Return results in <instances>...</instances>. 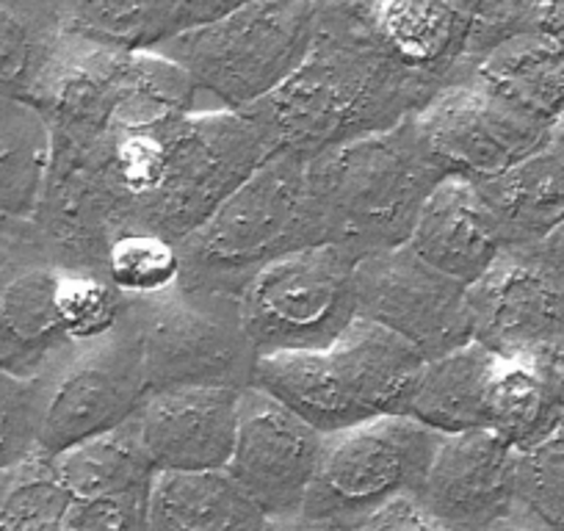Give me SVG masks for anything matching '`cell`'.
I'll return each instance as SVG.
<instances>
[{"label": "cell", "mask_w": 564, "mask_h": 531, "mask_svg": "<svg viewBox=\"0 0 564 531\" xmlns=\"http://www.w3.org/2000/svg\"><path fill=\"white\" fill-rule=\"evenodd\" d=\"M53 150L75 155L106 192L119 230H144L181 243L269 155L276 142L247 111H194L159 128ZM119 232V236H122Z\"/></svg>", "instance_id": "cell-1"}, {"label": "cell", "mask_w": 564, "mask_h": 531, "mask_svg": "<svg viewBox=\"0 0 564 531\" xmlns=\"http://www.w3.org/2000/svg\"><path fill=\"white\" fill-rule=\"evenodd\" d=\"M443 86L401 67L346 0L324 3L316 45L271 97L247 108L276 148L313 161L415 117Z\"/></svg>", "instance_id": "cell-2"}, {"label": "cell", "mask_w": 564, "mask_h": 531, "mask_svg": "<svg viewBox=\"0 0 564 531\" xmlns=\"http://www.w3.org/2000/svg\"><path fill=\"white\" fill-rule=\"evenodd\" d=\"M452 172L415 117L307 161V188L327 243L366 258L410 241L417 214Z\"/></svg>", "instance_id": "cell-3"}, {"label": "cell", "mask_w": 564, "mask_h": 531, "mask_svg": "<svg viewBox=\"0 0 564 531\" xmlns=\"http://www.w3.org/2000/svg\"><path fill=\"white\" fill-rule=\"evenodd\" d=\"M423 362L404 340L357 316L327 349L260 357L252 388L335 435L382 415H404Z\"/></svg>", "instance_id": "cell-4"}, {"label": "cell", "mask_w": 564, "mask_h": 531, "mask_svg": "<svg viewBox=\"0 0 564 531\" xmlns=\"http://www.w3.org/2000/svg\"><path fill=\"white\" fill-rule=\"evenodd\" d=\"M197 95L192 78L164 53L102 51L64 40L36 111L51 142L91 148L188 117Z\"/></svg>", "instance_id": "cell-5"}, {"label": "cell", "mask_w": 564, "mask_h": 531, "mask_svg": "<svg viewBox=\"0 0 564 531\" xmlns=\"http://www.w3.org/2000/svg\"><path fill=\"white\" fill-rule=\"evenodd\" d=\"M313 243L327 238L311 203L307 161L276 150L177 243L181 285L238 296L265 263Z\"/></svg>", "instance_id": "cell-6"}, {"label": "cell", "mask_w": 564, "mask_h": 531, "mask_svg": "<svg viewBox=\"0 0 564 531\" xmlns=\"http://www.w3.org/2000/svg\"><path fill=\"white\" fill-rule=\"evenodd\" d=\"M322 0H263L159 47L225 111H247L305 64L322 25Z\"/></svg>", "instance_id": "cell-7"}, {"label": "cell", "mask_w": 564, "mask_h": 531, "mask_svg": "<svg viewBox=\"0 0 564 531\" xmlns=\"http://www.w3.org/2000/svg\"><path fill=\"white\" fill-rule=\"evenodd\" d=\"M441 435L410 415H382L327 435L322 465L300 518L327 531H355L404 498H417Z\"/></svg>", "instance_id": "cell-8"}, {"label": "cell", "mask_w": 564, "mask_h": 531, "mask_svg": "<svg viewBox=\"0 0 564 531\" xmlns=\"http://www.w3.org/2000/svg\"><path fill=\"white\" fill-rule=\"evenodd\" d=\"M139 329L150 393L252 384L258 351L241 324L238 296L177 285L155 300H128Z\"/></svg>", "instance_id": "cell-9"}, {"label": "cell", "mask_w": 564, "mask_h": 531, "mask_svg": "<svg viewBox=\"0 0 564 531\" xmlns=\"http://www.w3.org/2000/svg\"><path fill=\"white\" fill-rule=\"evenodd\" d=\"M357 254L313 243L265 263L238 291L241 324L260 357L327 349L357 322Z\"/></svg>", "instance_id": "cell-10"}, {"label": "cell", "mask_w": 564, "mask_h": 531, "mask_svg": "<svg viewBox=\"0 0 564 531\" xmlns=\"http://www.w3.org/2000/svg\"><path fill=\"white\" fill-rule=\"evenodd\" d=\"M393 62L443 89L487 51L536 31V0H346Z\"/></svg>", "instance_id": "cell-11"}, {"label": "cell", "mask_w": 564, "mask_h": 531, "mask_svg": "<svg viewBox=\"0 0 564 531\" xmlns=\"http://www.w3.org/2000/svg\"><path fill=\"white\" fill-rule=\"evenodd\" d=\"M148 395L139 329L130 322V313H124L117 333L100 344L80 346L45 379L40 454L53 459L119 430L135 419Z\"/></svg>", "instance_id": "cell-12"}, {"label": "cell", "mask_w": 564, "mask_h": 531, "mask_svg": "<svg viewBox=\"0 0 564 531\" xmlns=\"http://www.w3.org/2000/svg\"><path fill=\"white\" fill-rule=\"evenodd\" d=\"M357 316L388 329L423 360L474 340L468 285L446 278L406 243L357 260Z\"/></svg>", "instance_id": "cell-13"}, {"label": "cell", "mask_w": 564, "mask_h": 531, "mask_svg": "<svg viewBox=\"0 0 564 531\" xmlns=\"http://www.w3.org/2000/svg\"><path fill=\"white\" fill-rule=\"evenodd\" d=\"M327 435L265 390H241L227 474L271 520L300 518L322 465Z\"/></svg>", "instance_id": "cell-14"}, {"label": "cell", "mask_w": 564, "mask_h": 531, "mask_svg": "<svg viewBox=\"0 0 564 531\" xmlns=\"http://www.w3.org/2000/svg\"><path fill=\"white\" fill-rule=\"evenodd\" d=\"M62 269L47 258L34 221L0 236V368L47 379L80 346L69 344L58 313Z\"/></svg>", "instance_id": "cell-15"}, {"label": "cell", "mask_w": 564, "mask_h": 531, "mask_svg": "<svg viewBox=\"0 0 564 531\" xmlns=\"http://www.w3.org/2000/svg\"><path fill=\"white\" fill-rule=\"evenodd\" d=\"M415 124L452 177L476 183L531 159L551 137V128L514 111L470 80L437 91L415 113Z\"/></svg>", "instance_id": "cell-16"}, {"label": "cell", "mask_w": 564, "mask_h": 531, "mask_svg": "<svg viewBox=\"0 0 564 531\" xmlns=\"http://www.w3.org/2000/svg\"><path fill=\"white\" fill-rule=\"evenodd\" d=\"M474 340L498 357H531L564 338V285L534 247H507L468 285Z\"/></svg>", "instance_id": "cell-17"}, {"label": "cell", "mask_w": 564, "mask_h": 531, "mask_svg": "<svg viewBox=\"0 0 564 531\" xmlns=\"http://www.w3.org/2000/svg\"><path fill=\"white\" fill-rule=\"evenodd\" d=\"M415 501L446 531H487L518 507V452L490 430L441 437Z\"/></svg>", "instance_id": "cell-18"}, {"label": "cell", "mask_w": 564, "mask_h": 531, "mask_svg": "<svg viewBox=\"0 0 564 531\" xmlns=\"http://www.w3.org/2000/svg\"><path fill=\"white\" fill-rule=\"evenodd\" d=\"M241 390L175 388L150 393L133 424L159 474L227 470L236 446Z\"/></svg>", "instance_id": "cell-19"}, {"label": "cell", "mask_w": 564, "mask_h": 531, "mask_svg": "<svg viewBox=\"0 0 564 531\" xmlns=\"http://www.w3.org/2000/svg\"><path fill=\"white\" fill-rule=\"evenodd\" d=\"M406 247L463 285H474L507 249L479 186L468 177H446L430 194Z\"/></svg>", "instance_id": "cell-20"}, {"label": "cell", "mask_w": 564, "mask_h": 531, "mask_svg": "<svg viewBox=\"0 0 564 531\" xmlns=\"http://www.w3.org/2000/svg\"><path fill=\"white\" fill-rule=\"evenodd\" d=\"M459 80L481 86L514 111L553 128L564 113V45L540 31L518 34L476 58Z\"/></svg>", "instance_id": "cell-21"}, {"label": "cell", "mask_w": 564, "mask_h": 531, "mask_svg": "<svg viewBox=\"0 0 564 531\" xmlns=\"http://www.w3.org/2000/svg\"><path fill=\"white\" fill-rule=\"evenodd\" d=\"M498 355L479 340L423 362L404 415L441 437L487 430V388Z\"/></svg>", "instance_id": "cell-22"}, {"label": "cell", "mask_w": 564, "mask_h": 531, "mask_svg": "<svg viewBox=\"0 0 564 531\" xmlns=\"http://www.w3.org/2000/svg\"><path fill=\"white\" fill-rule=\"evenodd\" d=\"M227 470L159 474L148 501V531H271Z\"/></svg>", "instance_id": "cell-23"}, {"label": "cell", "mask_w": 564, "mask_h": 531, "mask_svg": "<svg viewBox=\"0 0 564 531\" xmlns=\"http://www.w3.org/2000/svg\"><path fill=\"white\" fill-rule=\"evenodd\" d=\"M476 186L503 247H536L564 221V166L545 148Z\"/></svg>", "instance_id": "cell-24"}, {"label": "cell", "mask_w": 564, "mask_h": 531, "mask_svg": "<svg viewBox=\"0 0 564 531\" xmlns=\"http://www.w3.org/2000/svg\"><path fill=\"white\" fill-rule=\"evenodd\" d=\"M62 45L56 0H0V100L36 108Z\"/></svg>", "instance_id": "cell-25"}, {"label": "cell", "mask_w": 564, "mask_h": 531, "mask_svg": "<svg viewBox=\"0 0 564 531\" xmlns=\"http://www.w3.org/2000/svg\"><path fill=\"white\" fill-rule=\"evenodd\" d=\"M64 40L102 51H159L177 34V0H56Z\"/></svg>", "instance_id": "cell-26"}, {"label": "cell", "mask_w": 564, "mask_h": 531, "mask_svg": "<svg viewBox=\"0 0 564 531\" xmlns=\"http://www.w3.org/2000/svg\"><path fill=\"white\" fill-rule=\"evenodd\" d=\"M51 161V133L34 106L0 100V225L34 221Z\"/></svg>", "instance_id": "cell-27"}, {"label": "cell", "mask_w": 564, "mask_h": 531, "mask_svg": "<svg viewBox=\"0 0 564 531\" xmlns=\"http://www.w3.org/2000/svg\"><path fill=\"white\" fill-rule=\"evenodd\" d=\"M58 476L75 498L117 496V492H150L159 470L141 452L133 424L86 441L53 457Z\"/></svg>", "instance_id": "cell-28"}, {"label": "cell", "mask_w": 564, "mask_h": 531, "mask_svg": "<svg viewBox=\"0 0 564 531\" xmlns=\"http://www.w3.org/2000/svg\"><path fill=\"white\" fill-rule=\"evenodd\" d=\"M487 430L514 452H525L556 432L545 384L531 357H498L487 388Z\"/></svg>", "instance_id": "cell-29"}, {"label": "cell", "mask_w": 564, "mask_h": 531, "mask_svg": "<svg viewBox=\"0 0 564 531\" xmlns=\"http://www.w3.org/2000/svg\"><path fill=\"white\" fill-rule=\"evenodd\" d=\"M73 503L51 457L34 454L0 474V531H67Z\"/></svg>", "instance_id": "cell-30"}, {"label": "cell", "mask_w": 564, "mask_h": 531, "mask_svg": "<svg viewBox=\"0 0 564 531\" xmlns=\"http://www.w3.org/2000/svg\"><path fill=\"white\" fill-rule=\"evenodd\" d=\"M106 278L124 300L164 296L181 285V249L175 241L155 232L128 230L108 247Z\"/></svg>", "instance_id": "cell-31"}, {"label": "cell", "mask_w": 564, "mask_h": 531, "mask_svg": "<svg viewBox=\"0 0 564 531\" xmlns=\"http://www.w3.org/2000/svg\"><path fill=\"white\" fill-rule=\"evenodd\" d=\"M58 313L73 346H91L117 333L128 313V300L102 274L62 272Z\"/></svg>", "instance_id": "cell-32"}, {"label": "cell", "mask_w": 564, "mask_h": 531, "mask_svg": "<svg viewBox=\"0 0 564 531\" xmlns=\"http://www.w3.org/2000/svg\"><path fill=\"white\" fill-rule=\"evenodd\" d=\"M45 379H23L0 368V474L40 454Z\"/></svg>", "instance_id": "cell-33"}, {"label": "cell", "mask_w": 564, "mask_h": 531, "mask_svg": "<svg viewBox=\"0 0 564 531\" xmlns=\"http://www.w3.org/2000/svg\"><path fill=\"white\" fill-rule=\"evenodd\" d=\"M518 503L551 531H564V430L518 452Z\"/></svg>", "instance_id": "cell-34"}, {"label": "cell", "mask_w": 564, "mask_h": 531, "mask_svg": "<svg viewBox=\"0 0 564 531\" xmlns=\"http://www.w3.org/2000/svg\"><path fill=\"white\" fill-rule=\"evenodd\" d=\"M150 492L75 498L67 531H148Z\"/></svg>", "instance_id": "cell-35"}, {"label": "cell", "mask_w": 564, "mask_h": 531, "mask_svg": "<svg viewBox=\"0 0 564 531\" xmlns=\"http://www.w3.org/2000/svg\"><path fill=\"white\" fill-rule=\"evenodd\" d=\"M531 360H534L542 384H545L553 424H556V430H564V338L534 351Z\"/></svg>", "instance_id": "cell-36"}, {"label": "cell", "mask_w": 564, "mask_h": 531, "mask_svg": "<svg viewBox=\"0 0 564 531\" xmlns=\"http://www.w3.org/2000/svg\"><path fill=\"white\" fill-rule=\"evenodd\" d=\"M355 531H446V529L437 525L430 514L423 512V509L417 507L415 498H404V501H395L393 507L373 514L371 520L357 525Z\"/></svg>", "instance_id": "cell-37"}, {"label": "cell", "mask_w": 564, "mask_h": 531, "mask_svg": "<svg viewBox=\"0 0 564 531\" xmlns=\"http://www.w3.org/2000/svg\"><path fill=\"white\" fill-rule=\"evenodd\" d=\"M252 3H263V0H177V34L216 23V20L252 7Z\"/></svg>", "instance_id": "cell-38"}, {"label": "cell", "mask_w": 564, "mask_h": 531, "mask_svg": "<svg viewBox=\"0 0 564 531\" xmlns=\"http://www.w3.org/2000/svg\"><path fill=\"white\" fill-rule=\"evenodd\" d=\"M536 31L564 45V0H536Z\"/></svg>", "instance_id": "cell-39"}, {"label": "cell", "mask_w": 564, "mask_h": 531, "mask_svg": "<svg viewBox=\"0 0 564 531\" xmlns=\"http://www.w3.org/2000/svg\"><path fill=\"white\" fill-rule=\"evenodd\" d=\"M534 249L540 252V258L551 266V272L556 274L564 285V221L545 238V241L536 243Z\"/></svg>", "instance_id": "cell-40"}, {"label": "cell", "mask_w": 564, "mask_h": 531, "mask_svg": "<svg viewBox=\"0 0 564 531\" xmlns=\"http://www.w3.org/2000/svg\"><path fill=\"white\" fill-rule=\"evenodd\" d=\"M487 531H551V529H547L542 520H536L531 512H525V509L518 503V507H514L507 518H501L496 525H490Z\"/></svg>", "instance_id": "cell-41"}, {"label": "cell", "mask_w": 564, "mask_h": 531, "mask_svg": "<svg viewBox=\"0 0 564 531\" xmlns=\"http://www.w3.org/2000/svg\"><path fill=\"white\" fill-rule=\"evenodd\" d=\"M545 150L558 161V164L564 166V113L556 119V124L551 128V137H547Z\"/></svg>", "instance_id": "cell-42"}, {"label": "cell", "mask_w": 564, "mask_h": 531, "mask_svg": "<svg viewBox=\"0 0 564 531\" xmlns=\"http://www.w3.org/2000/svg\"><path fill=\"white\" fill-rule=\"evenodd\" d=\"M271 531H327L322 525H313L302 518H291V520H274L271 523Z\"/></svg>", "instance_id": "cell-43"}, {"label": "cell", "mask_w": 564, "mask_h": 531, "mask_svg": "<svg viewBox=\"0 0 564 531\" xmlns=\"http://www.w3.org/2000/svg\"><path fill=\"white\" fill-rule=\"evenodd\" d=\"M20 225H23V221H20ZM9 227H12V225H0V236H3V232H7Z\"/></svg>", "instance_id": "cell-44"}, {"label": "cell", "mask_w": 564, "mask_h": 531, "mask_svg": "<svg viewBox=\"0 0 564 531\" xmlns=\"http://www.w3.org/2000/svg\"><path fill=\"white\" fill-rule=\"evenodd\" d=\"M322 3H338V0H322Z\"/></svg>", "instance_id": "cell-45"}]
</instances>
